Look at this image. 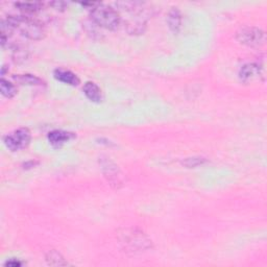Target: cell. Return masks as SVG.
<instances>
[{"instance_id": "5", "label": "cell", "mask_w": 267, "mask_h": 267, "mask_svg": "<svg viewBox=\"0 0 267 267\" xmlns=\"http://www.w3.org/2000/svg\"><path fill=\"white\" fill-rule=\"evenodd\" d=\"M30 140L32 134L30 130L26 128H21L6 136L4 144L10 150L18 152L26 148L30 143Z\"/></svg>"}, {"instance_id": "15", "label": "cell", "mask_w": 267, "mask_h": 267, "mask_svg": "<svg viewBox=\"0 0 267 267\" xmlns=\"http://www.w3.org/2000/svg\"><path fill=\"white\" fill-rule=\"evenodd\" d=\"M0 91H2V94L8 97V98H12V97H14L17 94V88L15 84L4 78H2V82H0Z\"/></svg>"}, {"instance_id": "1", "label": "cell", "mask_w": 267, "mask_h": 267, "mask_svg": "<svg viewBox=\"0 0 267 267\" xmlns=\"http://www.w3.org/2000/svg\"><path fill=\"white\" fill-rule=\"evenodd\" d=\"M88 6H91V20L97 26H100L108 30H115L119 28L121 18L115 8L102 4L95 2H89Z\"/></svg>"}, {"instance_id": "10", "label": "cell", "mask_w": 267, "mask_h": 267, "mask_svg": "<svg viewBox=\"0 0 267 267\" xmlns=\"http://www.w3.org/2000/svg\"><path fill=\"white\" fill-rule=\"evenodd\" d=\"M182 21H183V18H182V13L178 8H172L168 12L167 24H168L169 30H170L172 32L178 34L180 30Z\"/></svg>"}, {"instance_id": "2", "label": "cell", "mask_w": 267, "mask_h": 267, "mask_svg": "<svg viewBox=\"0 0 267 267\" xmlns=\"http://www.w3.org/2000/svg\"><path fill=\"white\" fill-rule=\"evenodd\" d=\"M120 244L126 252H142L152 248V242L146 234L137 228H124L118 234Z\"/></svg>"}, {"instance_id": "11", "label": "cell", "mask_w": 267, "mask_h": 267, "mask_svg": "<svg viewBox=\"0 0 267 267\" xmlns=\"http://www.w3.org/2000/svg\"><path fill=\"white\" fill-rule=\"evenodd\" d=\"M82 91L88 98L93 102H100L102 100V94L100 87L93 82H87L84 84Z\"/></svg>"}, {"instance_id": "9", "label": "cell", "mask_w": 267, "mask_h": 267, "mask_svg": "<svg viewBox=\"0 0 267 267\" xmlns=\"http://www.w3.org/2000/svg\"><path fill=\"white\" fill-rule=\"evenodd\" d=\"M54 78L66 84H70V86H78L80 84V78L76 76L74 72L64 69V68H58L54 72Z\"/></svg>"}, {"instance_id": "6", "label": "cell", "mask_w": 267, "mask_h": 267, "mask_svg": "<svg viewBox=\"0 0 267 267\" xmlns=\"http://www.w3.org/2000/svg\"><path fill=\"white\" fill-rule=\"evenodd\" d=\"M100 164H102V172L104 176L106 178L108 183H110V185L115 186L116 188L122 185V178H121L120 170L110 159H108V158L102 159Z\"/></svg>"}, {"instance_id": "3", "label": "cell", "mask_w": 267, "mask_h": 267, "mask_svg": "<svg viewBox=\"0 0 267 267\" xmlns=\"http://www.w3.org/2000/svg\"><path fill=\"white\" fill-rule=\"evenodd\" d=\"M17 28L23 36L32 40H41L45 36L42 24L26 16H17Z\"/></svg>"}, {"instance_id": "4", "label": "cell", "mask_w": 267, "mask_h": 267, "mask_svg": "<svg viewBox=\"0 0 267 267\" xmlns=\"http://www.w3.org/2000/svg\"><path fill=\"white\" fill-rule=\"evenodd\" d=\"M236 38L239 43L248 47L257 48L265 43V32L254 26H246L237 32Z\"/></svg>"}, {"instance_id": "16", "label": "cell", "mask_w": 267, "mask_h": 267, "mask_svg": "<svg viewBox=\"0 0 267 267\" xmlns=\"http://www.w3.org/2000/svg\"><path fill=\"white\" fill-rule=\"evenodd\" d=\"M206 162H207V160H206L204 158L193 156V158H187L186 160H184L183 165H185L188 168H196L204 165Z\"/></svg>"}, {"instance_id": "12", "label": "cell", "mask_w": 267, "mask_h": 267, "mask_svg": "<svg viewBox=\"0 0 267 267\" xmlns=\"http://www.w3.org/2000/svg\"><path fill=\"white\" fill-rule=\"evenodd\" d=\"M16 8H18L23 13L26 14H34L40 12L43 8L42 2H16Z\"/></svg>"}, {"instance_id": "18", "label": "cell", "mask_w": 267, "mask_h": 267, "mask_svg": "<svg viewBox=\"0 0 267 267\" xmlns=\"http://www.w3.org/2000/svg\"><path fill=\"white\" fill-rule=\"evenodd\" d=\"M21 265H22V263L18 260H10L6 263V266H10V267H18Z\"/></svg>"}, {"instance_id": "8", "label": "cell", "mask_w": 267, "mask_h": 267, "mask_svg": "<svg viewBox=\"0 0 267 267\" xmlns=\"http://www.w3.org/2000/svg\"><path fill=\"white\" fill-rule=\"evenodd\" d=\"M262 74V68L258 64H246L239 71V78L242 82H250L254 80L260 78Z\"/></svg>"}, {"instance_id": "17", "label": "cell", "mask_w": 267, "mask_h": 267, "mask_svg": "<svg viewBox=\"0 0 267 267\" xmlns=\"http://www.w3.org/2000/svg\"><path fill=\"white\" fill-rule=\"evenodd\" d=\"M50 6H54V8L56 10H65L66 6H68V4L66 2H50V4H48Z\"/></svg>"}, {"instance_id": "13", "label": "cell", "mask_w": 267, "mask_h": 267, "mask_svg": "<svg viewBox=\"0 0 267 267\" xmlns=\"http://www.w3.org/2000/svg\"><path fill=\"white\" fill-rule=\"evenodd\" d=\"M46 262L50 266H65L68 263L65 261L64 257L58 252L52 250H50L46 254Z\"/></svg>"}, {"instance_id": "14", "label": "cell", "mask_w": 267, "mask_h": 267, "mask_svg": "<svg viewBox=\"0 0 267 267\" xmlns=\"http://www.w3.org/2000/svg\"><path fill=\"white\" fill-rule=\"evenodd\" d=\"M14 80L21 84H30V86H41L43 84V80L41 78L32 74H19L14 76Z\"/></svg>"}, {"instance_id": "7", "label": "cell", "mask_w": 267, "mask_h": 267, "mask_svg": "<svg viewBox=\"0 0 267 267\" xmlns=\"http://www.w3.org/2000/svg\"><path fill=\"white\" fill-rule=\"evenodd\" d=\"M76 135L74 132L56 130L48 134V141H50V143L52 145L54 148H62L65 143L69 142Z\"/></svg>"}]
</instances>
